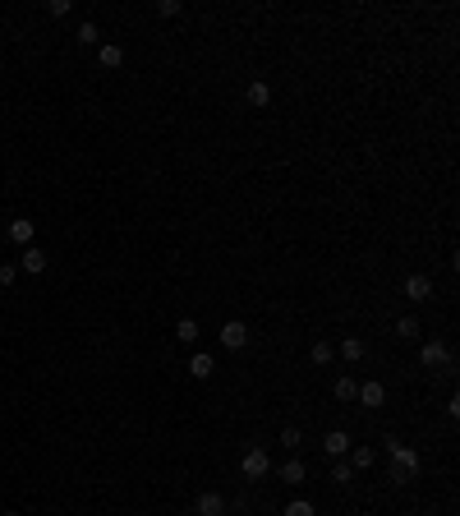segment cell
I'll list each match as a JSON object with an SVG mask.
<instances>
[{"mask_svg": "<svg viewBox=\"0 0 460 516\" xmlns=\"http://www.w3.org/2000/svg\"><path fill=\"white\" fill-rule=\"evenodd\" d=\"M387 461H391V475H396L400 484H405V480H414V475H419V465H424L414 447H410V443H396V438L387 443Z\"/></svg>", "mask_w": 460, "mask_h": 516, "instance_id": "6da1fadb", "label": "cell"}, {"mask_svg": "<svg viewBox=\"0 0 460 516\" xmlns=\"http://www.w3.org/2000/svg\"><path fill=\"white\" fill-rule=\"evenodd\" d=\"M240 470H244V480H262V475H272L267 447H249V452H244V461H240Z\"/></svg>", "mask_w": 460, "mask_h": 516, "instance_id": "7a4b0ae2", "label": "cell"}, {"mask_svg": "<svg viewBox=\"0 0 460 516\" xmlns=\"http://www.w3.org/2000/svg\"><path fill=\"white\" fill-rule=\"evenodd\" d=\"M400 290H405L410 305H428V300H433V277H424V272H410Z\"/></svg>", "mask_w": 460, "mask_h": 516, "instance_id": "3957f363", "label": "cell"}, {"mask_svg": "<svg viewBox=\"0 0 460 516\" xmlns=\"http://www.w3.org/2000/svg\"><path fill=\"white\" fill-rule=\"evenodd\" d=\"M221 346L226 350H244L249 346V323H244V318H230V323L221 327Z\"/></svg>", "mask_w": 460, "mask_h": 516, "instance_id": "277c9868", "label": "cell"}, {"mask_svg": "<svg viewBox=\"0 0 460 516\" xmlns=\"http://www.w3.org/2000/svg\"><path fill=\"white\" fill-rule=\"evenodd\" d=\"M419 364H428V369L451 364V350H446V342H424V346H419Z\"/></svg>", "mask_w": 460, "mask_h": 516, "instance_id": "5b68a950", "label": "cell"}, {"mask_svg": "<svg viewBox=\"0 0 460 516\" xmlns=\"http://www.w3.org/2000/svg\"><path fill=\"white\" fill-rule=\"evenodd\" d=\"M346 461H350V470H373V465H378V447H368V443H359V447H350V452H346Z\"/></svg>", "mask_w": 460, "mask_h": 516, "instance_id": "8992f818", "label": "cell"}, {"mask_svg": "<svg viewBox=\"0 0 460 516\" xmlns=\"http://www.w3.org/2000/svg\"><path fill=\"white\" fill-rule=\"evenodd\" d=\"M350 447H355V438H350L346 429H331L327 438H322V452H327V456H336V461L350 452Z\"/></svg>", "mask_w": 460, "mask_h": 516, "instance_id": "52a82bcc", "label": "cell"}, {"mask_svg": "<svg viewBox=\"0 0 460 516\" xmlns=\"http://www.w3.org/2000/svg\"><path fill=\"white\" fill-rule=\"evenodd\" d=\"M33 231H37L33 221H28V217H18V221H9V226H5V236L14 240L18 249H28V245H33Z\"/></svg>", "mask_w": 460, "mask_h": 516, "instance_id": "ba28073f", "label": "cell"}, {"mask_svg": "<svg viewBox=\"0 0 460 516\" xmlns=\"http://www.w3.org/2000/svg\"><path fill=\"white\" fill-rule=\"evenodd\" d=\"M359 406H368V411H378V406L387 401V387L383 383H359V396H355Z\"/></svg>", "mask_w": 460, "mask_h": 516, "instance_id": "9c48e42d", "label": "cell"}, {"mask_svg": "<svg viewBox=\"0 0 460 516\" xmlns=\"http://www.w3.org/2000/svg\"><path fill=\"white\" fill-rule=\"evenodd\" d=\"M193 512L198 516H226V498H221V493H198Z\"/></svg>", "mask_w": 460, "mask_h": 516, "instance_id": "30bf717a", "label": "cell"}, {"mask_svg": "<svg viewBox=\"0 0 460 516\" xmlns=\"http://www.w3.org/2000/svg\"><path fill=\"white\" fill-rule=\"evenodd\" d=\"M18 268H23L28 277H37V272H46V254H42L37 245H28L23 254H18Z\"/></svg>", "mask_w": 460, "mask_h": 516, "instance_id": "8fae6325", "label": "cell"}, {"mask_svg": "<svg viewBox=\"0 0 460 516\" xmlns=\"http://www.w3.org/2000/svg\"><path fill=\"white\" fill-rule=\"evenodd\" d=\"M97 60H102V70H120V65H124V46L102 42V46H97Z\"/></svg>", "mask_w": 460, "mask_h": 516, "instance_id": "7c38bea8", "label": "cell"}, {"mask_svg": "<svg viewBox=\"0 0 460 516\" xmlns=\"http://www.w3.org/2000/svg\"><path fill=\"white\" fill-rule=\"evenodd\" d=\"M189 374H193V378H198V383H208V378H212V374H217V364H212V355H208V350H198V355H193V359H189Z\"/></svg>", "mask_w": 460, "mask_h": 516, "instance_id": "4fadbf2b", "label": "cell"}, {"mask_svg": "<svg viewBox=\"0 0 460 516\" xmlns=\"http://www.w3.org/2000/svg\"><path fill=\"white\" fill-rule=\"evenodd\" d=\"M331 396H336V401H355V396H359V378L341 374L336 383H331Z\"/></svg>", "mask_w": 460, "mask_h": 516, "instance_id": "5bb4252c", "label": "cell"}, {"mask_svg": "<svg viewBox=\"0 0 460 516\" xmlns=\"http://www.w3.org/2000/svg\"><path fill=\"white\" fill-rule=\"evenodd\" d=\"M281 480L286 484H304L309 480V470H304V461H295V456H290L286 465H281Z\"/></svg>", "mask_w": 460, "mask_h": 516, "instance_id": "9a60e30c", "label": "cell"}, {"mask_svg": "<svg viewBox=\"0 0 460 516\" xmlns=\"http://www.w3.org/2000/svg\"><path fill=\"white\" fill-rule=\"evenodd\" d=\"M175 342L193 346V342H198V323H193V318H180V323H175Z\"/></svg>", "mask_w": 460, "mask_h": 516, "instance_id": "2e32d148", "label": "cell"}, {"mask_svg": "<svg viewBox=\"0 0 460 516\" xmlns=\"http://www.w3.org/2000/svg\"><path fill=\"white\" fill-rule=\"evenodd\" d=\"M396 337H400V342H419V318H396Z\"/></svg>", "mask_w": 460, "mask_h": 516, "instance_id": "e0dca14e", "label": "cell"}, {"mask_svg": "<svg viewBox=\"0 0 460 516\" xmlns=\"http://www.w3.org/2000/svg\"><path fill=\"white\" fill-rule=\"evenodd\" d=\"M309 359H313V364H331V359H336V346H331V342H313Z\"/></svg>", "mask_w": 460, "mask_h": 516, "instance_id": "ac0fdd59", "label": "cell"}, {"mask_svg": "<svg viewBox=\"0 0 460 516\" xmlns=\"http://www.w3.org/2000/svg\"><path fill=\"white\" fill-rule=\"evenodd\" d=\"M341 359H350V364L364 359V342H359V337H346V342H341Z\"/></svg>", "mask_w": 460, "mask_h": 516, "instance_id": "d6986e66", "label": "cell"}, {"mask_svg": "<svg viewBox=\"0 0 460 516\" xmlns=\"http://www.w3.org/2000/svg\"><path fill=\"white\" fill-rule=\"evenodd\" d=\"M249 102H253V106H267V102H272V88L262 83V79H253V83H249Z\"/></svg>", "mask_w": 460, "mask_h": 516, "instance_id": "ffe728a7", "label": "cell"}, {"mask_svg": "<svg viewBox=\"0 0 460 516\" xmlns=\"http://www.w3.org/2000/svg\"><path fill=\"white\" fill-rule=\"evenodd\" d=\"M78 42H83V46H97V42H102V37H97V23H92V19H83V23H78Z\"/></svg>", "mask_w": 460, "mask_h": 516, "instance_id": "44dd1931", "label": "cell"}, {"mask_svg": "<svg viewBox=\"0 0 460 516\" xmlns=\"http://www.w3.org/2000/svg\"><path fill=\"white\" fill-rule=\"evenodd\" d=\"M350 480H355V470H350V461L341 456V461L331 465V484H350Z\"/></svg>", "mask_w": 460, "mask_h": 516, "instance_id": "7402d4cb", "label": "cell"}, {"mask_svg": "<svg viewBox=\"0 0 460 516\" xmlns=\"http://www.w3.org/2000/svg\"><path fill=\"white\" fill-rule=\"evenodd\" d=\"M281 443H286V447H299V443H304V433H299V424H286V429H281Z\"/></svg>", "mask_w": 460, "mask_h": 516, "instance_id": "603a6c76", "label": "cell"}, {"mask_svg": "<svg viewBox=\"0 0 460 516\" xmlns=\"http://www.w3.org/2000/svg\"><path fill=\"white\" fill-rule=\"evenodd\" d=\"M70 9H74V0H51V5H46V14H51V19H65Z\"/></svg>", "mask_w": 460, "mask_h": 516, "instance_id": "cb8c5ba5", "label": "cell"}, {"mask_svg": "<svg viewBox=\"0 0 460 516\" xmlns=\"http://www.w3.org/2000/svg\"><path fill=\"white\" fill-rule=\"evenodd\" d=\"M156 14H161V19H175V14H184V5H180V0H161V5H156Z\"/></svg>", "mask_w": 460, "mask_h": 516, "instance_id": "d4e9b609", "label": "cell"}, {"mask_svg": "<svg viewBox=\"0 0 460 516\" xmlns=\"http://www.w3.org/2000/svg\"><path fill=\"white\" fill-rule=\"evenodd\" d=\"M18 277V263H0V286H14Z\"/></svg>", "mask_w": 460, "mask_h": 516, "instance_id": "484cf974", "label": "cell"}, {"mask_svg": "<svg viewBox=\"0 0 460 516\" xmlns=\"http://www.w3.org/2000/svg\"><path fill=\"white\" fill-rule=\"evenodd\" d=\"M286 516H313V502H304V498H299V502H290Z\"/></svg>", "mask_w": 460, "mask_h": 516, "instance_id": "4316f807", "label": "cell"}, {"mask_svg": "<svg viewBox=\"0 0 460 516\" xmlns=\"http://www.w3.org/2000/svg\"><path fill=\"white\" fill-rule=\"evenodd\" d=\"M0 516H18V512H0Z\"/></svg>", "mask_w": 460, "mask_h": 516, "instance_id": "83f0119b", "label": "cell"}]
</instances>
